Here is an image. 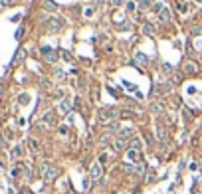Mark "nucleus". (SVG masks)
<instances>
[{
	"instance_id": "f257e3e1",
	"label": "nucleus",
	"mask_w": 202,
	"mask_h": 194,
	"mask_svg": "<svg viewBox=\"0 0 202 194\" xmlns=\"http://www.w3.org/2000/svg\"><path fill=\"white\" fill-rule=\"evenodd\" d=\"M121 117V111L115 107H107V109H101L99 111V119L103 121V123H107V121H115V119Z\"/></svg>"
},
{
	"instance_id": "f03ea898",
	"label": "nucleus",
	"mask_w": 202,
	"mask_h": 194,
	"mask_svg": "<svg viewBox=\"0 0 202 194\" xmlns=\"http://www.w3.org/2000/svg\"><path fill=\"white\" fill-rule=\"evenodd\" d=\"M42 174H44V178H46V182H52V180L57 178L60 168H57V166H52V165H44L42 166Z\"/></svg>"
},
{
	"instance_id": "7ed1b4c3",
	"label": "nucleus",
	"mask_w": 202,
	"mask_h": 194,
	"mask_svg": "<svg viewBox=\"0 0 202 194\" xmlns=\"http://www.w3.org/2000/svg\"><path fill=\"white\" fill-rule=\"evenodd\" d=\"M89 176H91V180H93V182H99V180H101V176H103V165H101L99 161L91 165Z\"/></svg>"
},
{
	"instance_id": "20e7f679",
	"label": "nucleus",
	"mask_w": 202,
	"mask_h": 194,
	"mask_svg": "<svg viewBox=\"0 0 202 194\" xmlns=\"http://www.w3.org/2000/svg\"><path fill=\"white\" fill-rule=\"evenodd\" d=\"M61 28H64V22H61V20H50V22H48V26H46V30H48L50 34L60 32Z\"/></svg>"
},
{
	"instance_id": "39448f33",
	"label": "nucleus",
	"mask_w": 202,
	"mask_h": 194,
	"mask_svg": "<svg viewBox=\"0 0 202 194\" xmlns=\"http://www.w3.org/2000/svg\"><path fill=\"white\" fill-rule=\"evenodd\" d=\"M182 71L186 73V75H192V73H196V71H198V67H196V63H194V62H184Z\"/></svg>"
},
{
	"instance_id": "423d86ee",
	"label": "nucleus",
	"mask_w": 202,
	"mask_h": 194,
	"mask_svg": "<svg viewBox=\"0 0 202 194\" xmlns=\"http://www.w3.org/2000/svg\"><path fill=\"white\" fill-rule=\"evenodd\" d=\"M42 121L48 125V127H54V125H56V113H54V111L44 113V119H42Z\"/></svg>"
},
{
	"instance_id": "0eeeda50",
	"label": "nucleus",
	"mask_w": 202,
	"mask_h": 194,
	"mask_svg": "<svg viewBox=\"0 0 202 194\" xmlns=\"http://www.w3.org/2000/svg\"><path fill=\"white\" fill-rule=\"evenodd\" d=\"M42 54H44V57H46L48 62H56V60H57V54L52 52L50 48H42Z\"/></svg>"
},
{
	"instance_id": "6e6552de",
	"label": "nucleus",
	"mask_w": 202,
	"mask_h": 194,
	"mask_svg": "<svg viewBox=\"0 0 202 194\" xmlns=\"http://www.w3.org/2000/svg\"><path fill=\"white\" fill-rule=\"evenodd\" d=\"M159 20L160 22H170V8H165V6H163V10H160L159 12Z\"/></svg>"
},
{
	"instance_id": "1a4fd4ad",
	"label": "nucleus",
	"mask_w": 202,
	"mask_h": 194,
	"mask_svg": "<svg viewBox=\"0 0 202 194\" xmlns=\"http://www.w3.org/2000/svg\"><path fill=\"white\" fill-rule=\"evenodd\" d=\"M139 161V151H135V149H129L127 151V162L129 165H133V162Z\"/></svg>"
},
{
	"instance_id": "9d476101",
	"label": "nucleus",
	"mask_w": 202,
	"mask_h": 194,
	"mask_svg": "<svg viewBox=\"0 0 202 194\" xmlns=\"http://www.w3.org/2000/svg\"><path fill=\"white\" fill-rule=\"evenodd\" d=\"M155 135H157V139H159V141H166V139H169V135H166V129L160 127V125L155 129Z\"/></svg>"
},
{
	"instance_id": "9b49d317",
	"label": "nucleus",
	"mask_w": 202,
	"mask_h": 194,
	"mask_svg": "<svg viewBox=\"0 0 202 194\" xmlns=\"http://www.w3.org/2000/svg\"><path fill=\"white\" fill-rule=\"evenodd\" d=\"M70 109H71L70 99H64V101L60 103V113H61V115H67V113H70Z\"/></svg>"
},
{
	"instance_id": "f8f14e48",
	"label": "nucleus",
	"mask_w": 202,
	"mask_h": 194,
	"mask_svg": "<svg viewBox=\"0 0 202 194\" xmlns=\"http://www.w3.org/2000/svg\"><path fill=\"white\" fill-rule=\"evenodd\" d=\"M22 155H24V149H22V145H16V147L12 149V152H10V156H12V159H20Z\"/></svg>"
},
{
	"instance_id": "ddd939ff",
	"label": "nucleus",
	"mask_w": 202,
	"mask_h": 194,
	"mask_svg": "<svg viewBox=\"0 0 202 194\" xmlns=\"http://www.w3.org/2000/svg\"><path fill=\"white\" fill-rule=\"evenodd\" d=\"M131 137H133V129H121L119 131V139H123V141H127Z\"/></svg>"
},
{
	"instance_id": "4468645a",
	"label": "nucleus",
	"mask_w": 202,
	"mask_h": 194,
	"mask_svg": "<svg viewBox=\"0 0 202 194\" xmlns=\"http://www.w3.org/2000/svg\"><path fill=\"white\" fill-rule=\"evenodd\" d=\"M155 32H157V28L153 24H145V26H143V34H147V36H153Z\"/></svg>"
},
{
	"instance_id": "2eb2a0df",
	"label": "nucleus",
	"mask_w": 202,
	"mask_h": 194,
	"mask_svg": "<svg viewBox=\"0 0 202 194\" xmlns=\"http://www.w3.org/2000/svg\"><path fill=\"white\" fill-rule=\"evenodd\" d=\"M135 60H137V63H143V66L147 63V56H145L143 52H137V54H135Z\"/></svg>"
},
{
	"instance_id": "dca6fc26",
	"label": "nucleus",
	"mask_w": 202,
	"mask_h": 194,
	"mask_svg": "<svg viewBox=\"0 0 202 194\" xmlns=\"http://www.w3.org/2000/svg\"><path fill=\"white\" fill-rule=\"evenodd\" d=\"M113 149H115V151H123V149H125V141H123V139H117V141L113 143Z\"/></svg>"
},
{
	"instance_id": "f3484780",
	"label": "nucleus",
	"mask_w": 202,
	"mask_h": 194,
	"mask_svg": "<svg viewBox=\"0 0 202 194\" xmlns=\"http://www.w3.org/2000/svg\"><path fill=\"white\" fill-rule=\"evenodd\" d=\"M151 111L153 113H163V103H153L151 105Z\"/></svg>"
},
{
	"instance_id": "a211bd4d",
	"label": "nucleus",
	"mask_w": 202,
	"mask_h": 194,
	"mask_svg": "<svg viewBox=\"0 0 202 194\" xmlns=\"http://www.w3.org/2000/svg\"><path fill=\"white\" fill-rule=\"evenodd\" d=\"M163 73L165 75H172V66L170 63H163Z\"/></svg>"
},
{
	"instance_id": "6ab92c4d",
	"label": "nucleus",
	"mask_w": 202,
	"mask_h": 194,
	"mask_svg": "<svg viewBox=\"0 0 202 194\" xmlns=\"http://www.w3.org/2000/svg\"><path fill=\"white\" fill-rule=\"evenodd\" d=\"M143 147V143H141V139H133L131 141V149H135V151H139V149Z\"/></svg>"
},
{
	"instance_id": "aec40b11",
	"label": "nucleus",
	"mask_w": 202,
	"mask_h": 194,
	"mask_svg": "<svg viewBox=\"0 0 202 194\" xmlns=\"http://www.w3.org/2000/svg\"><path fill=\"white\" fill-rule=\"evenodd\" d=\"M28 147L32 149V151H38V149H40V143H38L36 139H30V141H28Z\"/></svg>"
},
{
	"instance_id": "412c9836",
	"label": "nucleus",
	"mask_w": 202,
	"mask_h": 194,
	"mask_svg": "<svg viewBox=\"0 0 202 194\" xmlns=\"http://www.w3.org/2000/svg\"><path fill=\"white\" fill-rule=\"evenodd\" d=\"M121 117H123V119H135L137 115L133 113V111H121Z\"/></svg>"
},
{
	"instance_id": "4be33fe9",
	"label": "nucleus",
	"mask_w": 202,
	"mask_h": 194,
	"mask_svg": "<svg viewBox=\"0 0 202 194\" xmlns=\"http://www.w3.org/2000/svg\"><path fill=\"white\" fill-rule=\"evenodd\" d=\"M44 8H46V10H50V12H52V10H56V4H54L52 0H46V2H44Z\"/></svg>"
},
{
	"instance_id": "5701e85b",
	"label": "nucleus",
	"mask_w": 202,
	"mask_h": 194,
	"mask_svg": "<svg viewBox=\"0 0 202 194\" xmlns=\"http://www.w3.org/2000/svg\"><path fill=\"white\" fill-rule=\"evenodd\" d=\"M151 6V0H139V8L141 10H147Z\"/></svg>"
},
{
	"instance_id": "b1692460",
	"label": "nucleus",
	"mask_w": 202,
	"mask_h": 194,
	"mask_svg": "<svg viewBox=\"0 0 202 194\" xmlns=\"http://www.w3.org/2000/svg\"><path fill=\"white\" fill-rule=\"evenodd\" d=\"M190 34H192V36H198V34H202V26H194V28H190Z\"/></svg>"
},
{
	"instance_id": "393cba45",
	"label": "nucleus",
	"mask_w": 202,
	"mask_h": 194,
	"mask_svg": "<svg viewBox=\"0 0 202 194\" xmlns=\"http://www.w3.org/2000/svg\"><path fill=\"white\" fill-rule=\"evenodd\" d=\"M107 143H111V137H109V135H103V137H101V145H107Z\"/></svg>"
},
{
	"instance_id": "a878e982",
	"label": "nucleus",
	"mask_w": 202,
	"mask_h": 194,
	"mask_svg": "<svg viewBox=\"0 0 202 194\" xmlns=\"http://www.w3.org/2000/svg\"><path fill=\"white\" fill-rule=\"evenodd\" d=\"M20 60H24V50H20V52L16 54V60H14V62H20Z\"/></svg>"
},
{
	"instance_id": "bb28decb",
	"label": "nucleus",
	"mask_w": 202,
	"mask_h": 194,
	"mask_svg": "<svg viewBox=\"0 0 202 194\" xmlns=\"http://www.w3.org/2000/svg\"><path fill=\"white\" fill-rule=\"evenodd\" d=\"M56 75L60 77V79H64V77H66V73H64V69H56Z\"/></svg>"
},
{
	"instance_id": "cd10ccee",
	"label": "nucleus",
	"mask_w": 202,
	"mask_h": 194,
	"mask_svg": "<svg viewBox=\"0 0 202 194\" xmlns=\"http://www.w3.org/2000/svg\"><path fill=\"white\" fill-rule=\"evenodd\" d=\"M125 87H127L129 91H137V85H133V83H125Z\"/></svg>"
},
{
	"instance_id": "c85d7f7f",
	"label": "nucleus",
	"mask_w": 202,
	"mask_h": 194,
	"mask_svg": "<svg viewBox=\"0 0 202 194\" xmlns=\"http://www.w3.org/2000/svg\"><path fill=\"white\" fill-rule=\"evenodd\" d=\"M22 34H24V30H22V28H18V30H16V40H20V38H22Z\"/></svg>"
},
{
	"instance_id": "c756f323",
	"label": "nucleus",
	"mask_w": 202,
	"mask_h": 194,
	"mask_svg": "<svg viewBox=\"0 0 202 194\" xmlns=\"http://www.w3.org/2000/svg\"><path fill=\"white\" fill-rule=\"evenodd\" d=\"M127 10L133 12V10H135V2H127Z\"/></svg>"
},
{
	"instance_id": "7c9ffc66",
	"label": "nucleus",
	"mask_w": 202,
	"mask_h": 194,
	"mask_svg": "<svg viewBox=\"0 0 202 194\" xmlns=\"http://www.w3.org/2000/svg\"><path fill=\"white\" fill-rule=\"evenodd\" d=\"M61 56H64V60H66V62H71V56H70V54H67V52H64V54H61Z\"/></svg>"
},
{
	"instance_id": "2f4dec72",
	"label": "nucleus",
	"mask_w": 202,
	"mask_h": 194,
	"mask_svg": "<svg viewBox=\"0 0 202 194\" xmlns=\"http://www.w3.org/2000/svg\"><path fill=\"white\" fill-rule=\"evenodd\" d=\"M60 135H67V127L64 125V127H60Z\"/></svg>"
},
{
	"instance_id": "473e14b6",
	"label": "nucleus",
	"mask_w": 202,
	"mask_h": 194,
	"mask_svg": "<svg viewBox=\"0 0 202 194\" xmlns=\"http://www.w3.org/2000/svg\"><path fill=\"white\" fill-rule=\"evenodd\" d=\"M28 101V95H20V103H26Z\"/></svg>"
},
{
	"instance_id": "72a5a7b5",
	"label": "nucleus",
	"mask_w": 202,
	"mask_h": 194,
	"mask_svg": "<svg viewBox=\"0 0 202 194\" xmlns=\"http://www.w3.org/2000/svg\"><path fill=\"white\" fill-rule=\"evenodd\" d=\"M105 161H107V155H101V156H99V162H101V165H103Z\"/></svg>"
},
{
	"instance_id": "f704fd0d",
	"label": "nucleus",
	"mask_w": 202,
	"mask_h": 194,
	"mask_svg": "<svg viewBox=\"0 0 202 194\" xmlns=\"http://www.w3.org/2000/svg\"><path fill=\"white\" fill-rule=\"evenodd\" d=\"M123 2H125V0H113V4H115V6H119V4H123Z\"/></svg>"
},
{
	"instance_id": "c9c22d12",
	"label": "nucleus",
	"mask_w": 202,
	"mask_h": 194,
	"mask_svg": "<svg viewBox=\"0 0 202 194\" xmlns=\"http://www.w3.org/2000/svg\"><path fill=\"white\" fill-rule=\"evenodd\" d=\"M0 2H2V4H12L14 0H0Z\"/></svg>"
},
{
	"instance_id": "e433bc0d",
	"label": "nucleus",
	"mask_w": 202,
	"mask_h": 194,
	"mask_svg": "<svg viewBox=\"0 0 202 194\" xmlns=\"http://www.w3.org/2000/svg\"><path fill=\"white\" fill-rule=\"evenodd\" d=\"M22 194H30V192H28V190H22Z\"/></svg>"
},
{
	"instance_id": "4c0bfd02",
	"label": "nucleus",
	"mask_w": 202,
	"mask_h": 194,
	"mask_svg": "<svg viewBox=\"0 0 202 194\" xmlns=\"http://www.w3.org/2000/svg\"><path fill=\"white\" fill-rule=\"evenodd\" d=\"M196 2H198V4H202V0H196Z\"/></svg>"
},
{
	"instance_id": "58836bf2",
	"label": "nucleus",
	"mask_w": 202,
	"mask_h": 194,
	"mask_svg": "<svg viewBox=\"0 0 202 194\" xmlns=\"http://www.w3.org/2000/svg\"><path fill=\"white\" fill-rule=\"evenodd\" d=\"M0 95H2V85H0Z\"/></svg>"
},
{
	"instance_id": "ea45409f",
	"label": "nucleus",
	"mask_w": 202,
	"mask_h": 194,
	"mask_svg": "<svg viewBox=\"0 0 202 194\" xmlns=\"http://www.w3.org/2000/svg\"><path fill=\"white\" fill-rule=\"evenodd\" d=\"M67 194H73V192H71V190H70V192H67Z\"/></svg>"
},
{
	"instance_id": "a19ab883",
	"label": "nucleus",
	"mask_w": 202,
	"mask_h": 194,
	"mask_svg": "<svg viewBox=\"0 0 202 194\" xmlns=\"http://www.w3.org/2000/svg\"><path fill=\"white\" fill-rule=\"evenodd\" d=\"M200 60H202V52H200Z\"/></svg>"
}]
</instances>
